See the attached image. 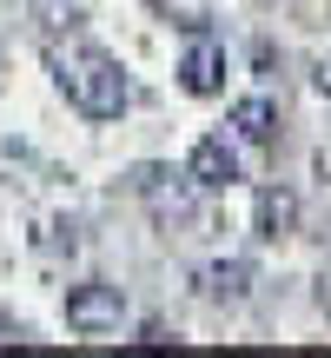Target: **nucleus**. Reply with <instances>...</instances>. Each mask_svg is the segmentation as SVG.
<instances>
[{
  "label": "nucleus",
  "mask_w": 331,
  "mask_h": 358,
  "mask_svg": "<svg viewBox=\"0 0 331 358\" xmlns=\"http://www.w3.org/2000/svg\"><path fill=\"white\" fill-rule=\"evenodd\" d=\"M47 73H53V87L66 93V106L87 113V120H119L126 100H133V80H126V66H119V53H106L100 40H87V34L47 40Z\"/></svg>",
  "instance_id": "nucleus-1"
},
{
  "label": "nucleus",
  "mask_w": 331,
  "mask_h": 358,
  "mask_svg": "<svg viewBox=\"0 0 331 358\" xmlns=\"http://www.w3.org/2000/svg\"><path fill=\"white\" fill-rule=\"evenodd\" d=\"M119 325H126V292H119L113 279H87V285L66 292V332L106 338V332H119Z\"/></svg>",
  "instance_id": "nucleus-2"
},
{
  "label": "nucleus",
  "mask_w": 331,
  "mask_h": 358,
  "mask_svg": "<svg viewBox=\"0 0 331 358\" xmlns=\"http://www.w3.org/2000/svg\"><path fill=\"white\" fill-rule=\"evenodd\" d=\"M133 192L153 206V219H159V226H192V213H199V186H192V173L140 166V173H133Z\"/></svg>",
  "instance_id": "nucleus-3"
},
{
  "label": "nucleus",
  "mask_w": 331,
  "mask_h": 358,
  "mask_svg": "<svg viewBox=\"0 0 331 358\" xmlns=\"http://www.w3.org/2000/svg\"><path fill=\"white\" fill-rule=\"evenodd\" d=\"M186 173H192L199 192L239 186V179H245V140H239V133H205V140L186 153Z\"/></svg>",
  "instance_id": "nucleus-4"
},
{
  "label": "nucleus",
  "mask_w": 331,
  "mask_h": 358,
  "mask_svg": "<svg viewBox=\"0 0 331 358\" xmlns=\"http://www.w3.org/2000/svg\"><path fill=\"white\" fill-rule=\"evenodd\" d=\"M226 40H212V34H192L186 40V53H179V87L192 93V100H212V93H226Z\"/></svg>",
  "instance_id": "nucleus-5"
},
{
  "label": "nucleus",
  "mask_w": 331,
  "mask_h": 358,
  "mask_svg": "<svg viewBox=\"0 0 331 358\" xmlns=\"http://www.w3.org/2000/svg\"><path fill=\"white\" fill-rule=\"evenodd\" d=\"M252 259H205L199 272H192V292L205 299V306H245L252 299Z\"/></svg>",
  "instance_id": "nucleus-6"
},
{
  "label": "nucleus",
  "mask_w": 331,
  "mask_h": 358,
  "mask_svg": "<svg viewBox=\"0 0 331 358\" xmlns=\"http://www.w3.org/2000/svg\"><path fill=\"white\" fill-rule=\"evenodd\" d=\"M226 127L239 133L245 146H272V140H279V100H265V93H245V100L226 106Z\"/></svg>",
  "instance_id": "nucleus-7"
},
{
  "label": "nucleus",
  "mask_w": 331,
  "mask_h": 358,
  "mask_svg": "<svg viewBox=\"0 0 331 358\" xmlns=\"http://www.w3.org/2000/svg\"><path fill=\"white\" fill-rule=\"evenodd\" d=\"M252 232H258V239H272V245L292 239V232H298V192L265 186V192L252 199Z\"/></svg>",
  "instance_id": "nucleus-8"
},
{
  "label": "nucleus",
  "mask_w": 331,
  "mask_h": 358,
  "mask_svg": "<svg viewBox=\"0 0 331 358\" xmlns=\"http://www.w3.org/2000/svg\"><path fill=\"white\" fill-rule=\"evenodd\" d=\"M27 7H34L40 34L60 40V34H80V27H87V7H93V0H27Z\"/></svg>",
  "instance_id": "nucleus-9"
},
{
  "label": "nucleus",
  "mask_w": 331,
  "mask_h": 358,
  "mask_svg": "<svg viewBox=\"0 0 331 358\" xmlns=\"http://www.w3.org/2000/svg\"><path fill=\"white\" fill-rule=\"evenodd\" d=\"M311 87H318V93H325V100H331V53H325V60H318V66H311Z\"/></svg>",
  "instance_id": "nucleus-10"
},
{
  "label": "nucleus",
  "mask_w": 331,
  "mask_h": 358,
  "mask_svg": "<svg viewBox=\"0 0 331 358\" xmlns=\"http://www.w3.org/2000/svg\"><path fill=\"white\" fill-rule=\"evenodd\" d=\"M318 306L331 312V272H325V279H318Z\"/></svg>",
  "instance_id": "nucleus-11"
}]
</instances>
